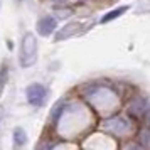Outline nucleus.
I'll list each match as a JSON object with an SVG mask.
<instances>
[{
  "label": "nucleus",
  "instance_id": "1",
  "mask_svg": "<svg viewBox=\"0 0 150 150\" xmlns=\"http://www.w3.org/2000/svg\"><path fill=\"white\" fill-rule=\"evenodd\" d=\"M37 61V41L34 34H27L22 39V47H21V64L24 68H30Z\"/></svg>",
  "mask_w": 150,
  "mask_h": 150
},
{
  "label": "nucleus",
  "instance_id": "2",
  "mask_svg": "<svg viewBox=\"0 0 150 150\" xmlns=\"http://www.w3.org/2000/svg\"><path fill=\"white\" fill-rule=\"evenodd\" d=\"M25 96H27L29 105H32L35 108L42 106L46 103V100H47V88L44 84H41V83H32L25 89Z\"/></svg>",
  "mask_w": 150,
  "mask_h": 150
},
{
  "label": "nucleus",
  "instance_id": "3",
  "mask_svg": "<svg viewBox=\"0 0 150 150\" xmlns=\"http://www.w3.org/2000/svg\"><path fill=\"white\" fill-rule=\"evenodd\" d=\"M56 27H57V22H56V19L51 17V15H46V17L39 19V22H37V30H39V34L44 35V37H47V35L52 34L56 30Z\"/></svg>",
  "mask_w": 150,
  "mask_h": 150
},
{
  "label": "nucleus",
  "instance_id": "4",
  "mask_svg": "<svg viewBox=\"0 0 150 150\" xmlns=\"http://www.w3.org/2000/svg\"><path fill=\"white\" fill-rule=\"evenodd\" d=\"M27 142V135H25V132L22 128H15L14 130V143L17 147H22L24 143Z\"/></svg>",
  "mask_w": 150,
  "mask_h": 150
},
{
  "label": "nucleus",
  "instance_id": "5",
  "mask_svg": "<svg viewBox=\"0 0 150 150\" xmlns=\"http://www.w3.org/2000/svg\"><path fill=\"white\" fill-rule=\"evenodd\" d=\"M128 10V7H118V8H115V10H111V12H108V14L105 15L101 19V22L105 24V22H110V21H113V19H116L118 15H122L123 12H127Z\"/></svg>",
  "mask_w": 150,
  "mask_h": 150
},
{
  "label": "nucleus",
  "instance_id": "6",
  "mask_svg": "<svg viewBox=\"0 0 150 150\" xmlns=\"http://www.w3.org/2000/svg\"><path fill=\"white\" fill-rule=\"evenodd\" d=\"M7 79H8V68H7V64H2L0 66V95H2V91L5 88Z\"/></svg>",
  "mask_w": 150,
  "mask_h": 150
},
{
  "label": "nucleus",
  "instance_id": "7",
  "mask_svg": "<svg viewBox=\"0 0 150 150\" xmlns=\"http://www.w3.org/2000/svg\"><path fill=\"white\" fill-rule=\"evenodd\" d=\"M64 106H66V103H64V101H59V103L54 106V111H52V115H51V116H52V122H54V123L57 122V120H59V116L62 115Z\"/></svg>",
  "mask_w": 150,
  "mask_h": 150
}]
</instances>
